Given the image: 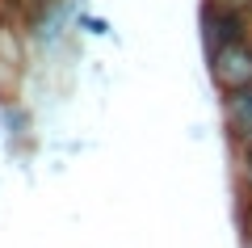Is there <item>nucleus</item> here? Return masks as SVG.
Listing matches in <instances>:
<instances>
[{"label": "nucleus", "instance_id": "nucleus-1", "mask_svg": "<svg viewBox=\"0 0 252 248\" xmlns=\"http://www.w3.org/2000/svg\"><path fill=\"white\" fill-rule=\"evenodd\" d=\"M198 26H202L206 55L223 51V46H235V42H252V9L248 4H215V0H202Z\"/></svg>", "mask_w": 252, "mask_h": 248}, {"label": "nucleus", "instance_id": "nucleus-2", "mask_svg": "<svg viewBox=\"0 0 252 248\" xmlns=\"http://www.w3.org/2000/svg\"><path fill=\"white\" fill-rule=\"evenodd\" d=\"M206 71H210V84L219 89V97L252 89V42H235V46L206 55Z\"/></svg>", "mask_w": 252, "mask_h": 248}, {"label": "nucleus", "instance_id": "nucleus-3", "mask_svg": "<svg viewBox=\"0 0 252 248\" xmlns=\"http://www.w3.org/2000/svg\"><path fill=\"white\" fill-rule=\"evenodd\" d=\"M223 106V131H227V143L235 151L252 147V89H240V93H223L219 97Z\"/></svg>", "mask_w": 252, "mask_h": 248}, {"label": "nucleus", "instance_id": "nucleus-4", "mask_svg": "<svg viewBox=\"0 0 252 248\" xmlns=\"http://www.w3.org/2000/svg\"><path fill=\"white\" fill-rule=\"evenodd\" d=\"M80 26L89 30V34H109V26H105L101 17H80Z\"/></svg>", "mask_w": 252, "mask_h": 248}, {"label": "nucleus", "instance_id": "nucleus-5", "mask_svg": "<svg viewBox=\"0 0 252 248\" xmlns=\"http://www.w3.org/2000/svg\"><path fill=\"white\" fill-rule=\"evenodd\" d=\"M215 4H248V0H215ZM248 9H252V4H248Z\"/></svg>", "mask_w": 252, "mask_h": 248}, {"label": "nucleus", "instance_id": "nucleus-6", "mask_svg": "<svg viewBox=\"0 0 252 248\" xmlns=\"http://www.w3.org/2000/svg\"><path fill=\"white\" fill-rule=\"evenodd\" d=\"M244 248H252V231H244Z\"/></svg>", "mask_w": 252, "mask_h": 248}, {"label": "nucleus", "instance_id": "nucleus-7", "mask_svg": "<svg viewBox=\"0 0 252 248\" xmlns=\"http://www.w3.org/2000/svg\"><path fill=\"white\" fill-rule=\"evenodd\" d=\"M248 4H252V0H248Z\"/></svg>", "mask_w": 252, "mask_h": 248}]
</instances>
